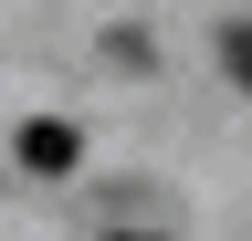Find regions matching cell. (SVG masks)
<instances>
[{"label": "cell", "mask_w": 252, "mask_h": 241, "mask_svg": "<svg viewBox=\"0 0 252 241\" xmlns=\"http://www.w3.org/2000/svg\"><path fill=\"white\" fill-rule=\"evenodd\" d=\"M74 158H84V136L63 126V115H32V126H21V168H32V178H63Z\"/></svg>", "instance_id": "6da1fadb"}, {"label": "cell", "mask_w": 252, "mask_h": 241, "mask_svg": "<svg viewBox=\"0 0 252 241\" xmlns=\"http://www.w3.org/2000/svg\"><path fill=\"white\" fill-rule=\"evenodd\" d=\"M220 63H231V84L252 95V21H231V32H220Z\"/></svg>", "instance_id": "7a4b0ae2"}]
</instances>
